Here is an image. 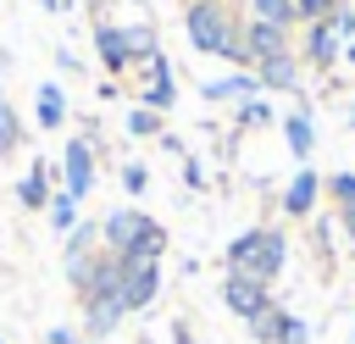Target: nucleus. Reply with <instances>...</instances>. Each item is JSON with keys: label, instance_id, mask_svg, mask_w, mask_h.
Instances as JSON below:
<instances>
[{"label": "nucleus", "instance_id": "nucleus-28", "mask_svg": "<svg viewBox=\"0 0 355 344\" xmlns=\"http://www.w3.org/2000/svg\"><path fill=\"white\" fill-rule=\"evenodd\" d=\"M338 227H344V239H349V250H355V194L338 205Z\"/></svg>", "mask_w": 355, "mask_h": 344}, {"label": "nucleus", "instance_id": "nucleus-25", "mask_svg": "<svg viewBox=\"0 0 355 344\" xmlns=\"http://www.w3.org/2000/svg\"><path fill=\"white\" fill-rule=\"evenodd\" d=\"M122 189H128V194H144V189H150V166L128 161V166H122Z\"/></svg>", "mask_w": 355, "mask_h": 344}, {"label": "nucleus", "instance_id": "nucleus-22", "mask_svg": "<svg viewBox=\"0 0 355 344\" xmlns=\"http://www.w3.org/2000/svg\"><path fill=\"white\" fill-rule=\"evenodd\" d=\"M266 122H272L266 94H255V100H244V105H239V128H266Z\"/></svg>", "mask_w": 355, "mask_h": 344}, {"label": "nucleus", "instance_id": "nucleus-8", "mask_svg": "<svg viewBox=\"0 0 355 344\" xmlns=\"http://www.w3.org/2000/svg\"><path fill=\"white\" fill-rule=\"evenodd\" d=\"M250 72H255L261 94H294V89H300V72H305V61H300V50H283V55H266V61H255Z\"/></svg>", "mask_w": 355, "mask_h": 344}, {"label": "nucleus", "instance_id": "nucleus-18", "mask_svg": "<svg viewBox=\"0 0 355 344\" xmlns=\"http://www.w3.org/2000/svg\"><path fill=\"white\" fill-rule=\"evenodd\" d=\"M244 327H250V338H255V344H283V327H288V305H277V300H272V305H266L261 316H250Z\"/></svg>", "mask_w": 355, "mask_h": 344}, {"label": "nucleus", "instance_id": "nucleus-10", "mask_svg": "<svg viewBox=\"0 0 355 344\" xmlns=\"http://www.w3.org/2000/svg\"><path fill=\"white\" fill-rule=\"evenodd\" d=\"M338 55H344V39L333 33V22H327V17H322V22H305V39H300V61H305V67H316V72H327Z\"/></svg>", "mask_w": 355, "mask_h": 344}, {"label": "nucleus", "instance_id": "nucleus-1", "mask_svg": "<svg viewBox=\"0 0 355 344\" xmlns=\"http://www.w3.org/2000/svg\"><path fill=\"white\" fill-rule=\"evenodd\" d=\"M183 33H189V44L200 55H222L239 72H250V55H244V39H239V17L227 11V0H189L183 6Z\"/></svg>", "mask_w": 355, "mask_h": 344}, {"label": "nucleus", "instance_id": "nucleus-5", "mask_svg": "<svg viewBox=\"0 0 355 344\" xmlns=\"http://www.w3.org/2000/svg\"><path fill=\"white\" fill-rule=\"evenodd\" d=\"M89 189H94V144L78 133V139H67V150H61V194H72V200L83 205Z\"/></svg>", "mask_w": 355, "mask_h": 344}, {"label": "nucleus", "instance_id": "nucleus-34", "mask_svg": "<svg viewBox=\"0 0 355 344\" xmlns=\"http://www.w3.org/2000/svg\"><path fill=\"white\" fill-rule=\"evenodd\" d=\"M349 128H355V105H349Z\"/></svg>", "mask_w": 355, "mask_h": 344}, {"label": "nucleus", "instance_id": "nucleus-7", "mask_svg": "<svg viewBox=\"0 0 355 344\" xmlns=\"http://www.w3.org/2000/svg\"><path fill=\"white\" fill-rule=\"evenodd\" d=\"M222 305H227L239 322H250V316H261V311L272 305V289H266V283H255V277L222 272Z\"/></svg>", "mask_w": 355, "mask_h": 344}, {"label": "nucleus", "instance_id": "nucleus-27", "mask_svg": "<svg viewBox=\"0 0 355 344\" xmlns=\"http://www.w3.org/2000/svg\"><path fill=\"white\" fill-rule=\"evenodd\" d=\"M283 344H311V322L300 311H288V327H283Z\"/></svg>", "mask_w": 355, "mask_h": 344}, {"label": "nucleus", "instance_id": "nucleus-14", "mask_svg": "<svg viewBox=\"0 0 355 344\" xmlns=\"http://www.w3.org/2000/svg\"><path fill=\"white\" fill-rule=\"evenodd\" d=\"M283 139H288L294 161H311V150H316V117H311V105H300V111L283 117Z\"/></svg>", "mask_w": 355, "mask_h": 344}, {"label": "nucleus", "instance_id": "nucleus-32", "mask_svg": "<svg viewBox=\"0 0 355 344\" xmlns=\"http://www.w3.org/2000/svg\"><path fill=\"white\" fill-rule=\"evenodd\" d=\"M6 117H11V100H6V89H0V122H6Z\"/></svg>", "mask_w": 355, "mask_h": 344}, {"label": "nucleus", "instance_id": "nucleus-12", "mask_svg": "<svg viewBox=\"0 0 355 344\" xmlns=\"http://www.w3.org/2000/svg\"><path fill=\"white\" fill-rule=\"evenodd\" d=\"M316 200H322V172L316 166H300L294 178H288V189H283V216H311L316 211Z\"/></svg>", "mask_w": 355, "mask_h": 344}, {"label": "nucleus", "instance_id": "nucleus-15", "mask_svg": "<svg viewBox=\"0 0 355 344\" xmlns=\"http://www.w3.org/2000/svg\"><path fill=\"white\" fill-rule=\"evenodd\" d=\"M11 194H17V205H22V211H44V205H50V194H55V189H50V166H44V161H33V166L17 178V189H11Z\"/></svg>", "mask_w": 355, "mask_h": 344}, {"label": "nucleus", "instance_id": "nucleus-31", "mask_svg": "<svg viewBox=\"0 0 355 344\" xmlns=\"http://www.w3.org/2000/svg\"><path fill=\"white\" fill-rule=\"evenodd\" d=\"M338 61H349V67H355V39H349V44H344V55H338Z\"/></svg>", "mask_w": 355, "mask_h": 344}, {"label": "nucleus", "instance_id": "nucleus-36", "mask_svg": "<svg viewBox=\"0 0 355 344\" xmlns=\"http://www.w3.org/2000/svg\"><path fill=\"white\" fill-rule=\"evenodd\" d=\"M349 344H355V327H349Z\"/></svg>", "mask_w": 355, "mask_h": 344}, {"label": "nucleus", "instance_id": "nucleus-30", "mask_svg": "<svg viewBox=\"0 0 355 344\" xmlns=\"http://www.w3.org/2000/svg\"><path fill=\"white\" fill-rule=\"evenodd\" d=\"M44 344H83V338H78L72 327H50V333H44Z\"/></svg>", "mask_w": 355, "mask_h": 344}, {"label": "nucleus", "instance_id": "nucleus-16", "mask_svg": "<svg viewBox=\"0 0 355 344\" xmlns=\"http://www.w3.org/2000/svg\"><path fill=\"white\" fill-rule=\"evenodd\" d=\"M33 122H39L44 133H55V128L67 122V94H61V83H39V89H33Z\"/></svg>", "mask_w": 355, "mask_h": 344}, {"label": "nucleus", "instance_id": "nucleus-20", "mask_svg": "<svg viewBox=\"0 0 355 344\" xmlns=\"http://www.w3.org/2000/svg\"><path fill=\"white\" fill-rule=\"evenodd\" d=\"M44 216H50V227H55L61 239H67V233H72V227L83 222V216H78V200H72V194H61V189L50 194V205H44Z\"/></svg>", "mask_w": 355, "mask_h": 344}, {"label": "nucleus", "instance_id": "nucleus-23", "mask_svg": "<svg viewBox=\"0 0 355 344\" xmlns=\"http://www.w3.org/2000/svg\"><path fill=\"white\" fill-rule=\"evenodd\" d=\"M17 150H22V117L11 111V117L0 122V161H6V155H17Z\"/></svg>", "mask_w": 355, "mask_h": 344}, {"label": "nucleus", "instance_id": "nucleus-29", "mask_svg": "<svg viewBox=\"0 0 355 344\" xmlns=\"http://www.w3.org/2000/svg\"><path fill=\"white\" fill-rule=\"evenodd\" d=\"M183 183H189V189H205V172H200L194 155H183Z\"/></svg>", "mask_w": 355, "mask_h": 344}, {"label": "nucleus", "instance_id": "nucleus-26", "mask_svg": "<svg viewBox=\"0 0 355 344\" xmlns=\"http://www.w3.org/2000/svg\"><path fill=\"white\" fill-rule=\"evenodd\" d=\"M322 189H327V194H333V200L344 205V200L355 194V172H333V178H322Z\"/></svg>", "mask_w": 355, "mask_h": 344}, {"label": "nucleus", "instance_id": "nucleus-38", "mask_svg": "<svg viewBox=\"0 0 355 344\" xmlns=\"http://www.w3.org/2000/svg\"><path fill=\"white\" fill-rule=\"evenodd\" d=\"M0 344H6V338H0Z\"/></svg>", "mask_w": 355, "mask_h": 344}, {"label": "nucleus", "instance_id": "nucleus-35", "mask_svg": "<svg viewBox=\"0 0 355 344\" xmlns=\"http://www.w3.org/2000/svg\"><path fill=\"white\" fill-rule=\"evenodd\" d=\"M83 344H100V338H83Z\"/></svg>", "mask_w": 355, "mask_h": 344}, {"label": "nucleus", "instance_id": "nucleus-37", "mask_svg": "<svg viewBox=\"0 0 355 344\" xmlns=\"http://www.w3.org/2000/svg\"><path fill=\"white\" fill-rule=\"evenodd\" d=\"M133 6H150V0H133Z\"/></svg>", "mask_w": 355, "mask_h": 344}, {"label": "nucleus", "instance_id": "nucleus-21", "mask_svg": "<svg viewBox=\"0 0 355 344\" xmlns=\"http://www.w3.org/2000/svg\"><path fill=\"white\" fill-rule=\"evenodd\" d=\"M128 133H133V139H161V133H166V128H161V111L128 105Z\"/></svg>", "mask_w": 355, "mask_h": 344}, {"label": "nucleus", "instance_id": "nucleus-3", "mask_svg": "<svg viewBox=\"0 0 355 344\" xmlns=\"http://www.w3.org/2000/svg\"><path fill=\"white\" fill-rule=\"evenodd\" d=\"M150 50H161L150 22H94V55H100V67L111 78L133 72V61L150 55Z\"/></svg>", "mask_w": 355, "mask_h": 344}, {"label": "nucleus", "instance_id": "nucleus-13", "mask_svg": "<svg viewBox=\"0 0 355 344\" xmlns=\"http://www.w3.org/2000/svg\"><path fill=\"white\" fill-rule=\"evenodd\" d=\"M139 222H144V211H139V205H116L111 216H100V250H105V255H122V250L133 244Z\"/></svg>", "mask_w": 355, "mask_h": 344}, {"label": "nucleus", "instance_id": "nucleus-4", "mask_svg": "<svg viewBox=\"0 0 355 344\" xmlns=\"http://www.w3.org/2000/svg\"><path fill=\"white\" fill-rule=\"evenodd\" d=\"M133 72L144 78L139 89H133V105H150V111H172L178 105V78H172V61L161 55V50H150V55H139L133 61Z\"/></svg>", "mask_w": 355, "mask_h": 344}, {"label": "nucleus", "instance_id": "nucleus-2", "mask_svg": "<svg viewBox=\"0 0 355 344\" xmlns=\"http://www.w3.org/2000/svg\"><path fill=\"white\" fill-rule=\"evenodd\" d=\"M222 266L272 289V283L283 277V266H288V233H283V227H244L239 239H227Z\"/></svg>", "mask_w": 355, "mask_h": 344}, {"label": "nucleus", "instance_id": "nucleus-17", "mask_svg": "<svg viewBox=\"0 0 355 344\" xmlns=\"http://www.w3.org/2000/svg\"><path fill=\"white\" fill-rule=\"evenodd\" d=\"M122 255H133V261H161V255H166V227L144 211V222H139V233H133V244H128Z\"/></svg>", "mask_w": 355, "mask_h": 344}, {"label": "nucleus", "instance_id": "nucleus-33", "mask_svg": "<svg viewBox=\"0 0 355 344\" xmlns=\"http://www.w3.org/2000/svg\"><path fill=\"white\" fill-rule=\"evenodd\" d=\"M39 6H44V11H61V6H67V0H39Z\"/></svg>", "mask_w": 355, "mask_h": 344}, {"label": "nucleus", "instance_id": "nucleus-9", "mask_svg": "<svg viewBox=\"0 0 355 344\" xmlns=\"http://www.w3.org/2000/svg\"><path fill=\"white\" fill-rule=\"evenodd\" d=\"M239 39H244L250 67H255V61H266V55L294 50V33H288V28H272V22H255V17H244V22H239Z\"/></svg>", "mask_w": 355, "mask_h": 344}, {"label": "nucleus", "instance_id": "nucleus-24", "mask_svg": "<svg viewBox=\"0 0 355 344\" xmlns=\"http://www.w3.org/2000/svg\"><path fill=\"white\" fill-rule=\"evenodd\" d=\"M333 6H338V0H294V17H300V28H305V22L333 17Z\"/></svg>", "mask_w": 355, "mask_h": 344}, {"label": "nucleus", "instance_id": "nucleus-6", "mask_svg": "<svg viewBox=\"0 0 355 344\" xmlns=\"http://www.w3.org/2000/svg\"><path fill=\"white\" fill-rule=\"evenodd\" d=\"M155 294H161V261L122 255V305L128 311H144V305H155Z\"/></svg>", "mask_w": 355, "mask_h": 344}, {"label": "nucleus", "instance_id": "nucleus-11", "mask_svg": "<svg viewBox=\"0 0 355 344\" xmlns=\"http://www.w3.org/2000/svg\"><path fill=\"white\" fill-rule=\"evenodd\" d=\"M200 94H205L211 105H244V100L261 94V83H255V72H222V78H205Z\"/></svg>", "mask_w": 355, "mask_h": 344}, {"label": "nucleus", "instance_id": "nucleus-19", "mask_svg": "<svg viewBox=\"0 0 355 344\" xmlns=\"http://www.w3.org/2000/svg\"><path fill=\"white\" fill-rule=\"evenodd\" d=\"M250 17L255 22H272V28H300V17H294V0H250Z\"/></svg>", "mask_w": 355, "mask_h": 344}]
</instances>
